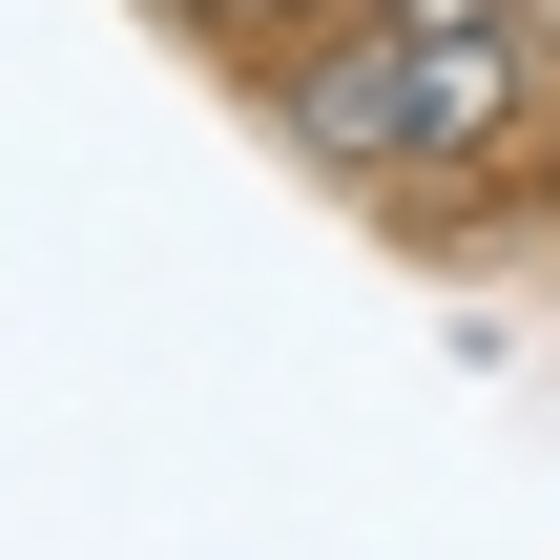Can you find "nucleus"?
Returning a JSON list of instances; mask_svg holds the SVG:
<instances>
[{
	"instance_id": "1",
	"label": "nucleus",
	"mask_w": 560,
	"mask_h": 560,
	"mask_svg": "<svg viewBox=\"0 0 560 560\" xmlns=\"http://www.w3.org/2000/svg\"><path fill=\"white\" fill-rule=\"evenodd\" d=\"M270 125H291V166H332L374 208H478V187L540 166L560 62L540 42H436V21H312L270 62Z\"/></svg>"
},
{
	"instance_id": "2",
	"label": "nucleus",
	"mask_w": 560,
	"mask_h": 560,
	"mask_svg": "<svg viewBox=\"0 0 560 560\" xmlns=\"http://www.w3.org/2000/svg\"><path fill=\"white\" fill-rule=\"evenodd\" d=\"M166 21H187V42H229V62H291V42H312V21H353V0H166Z\"/></svg>"
},
{
	"instance_id": "3",
	"label": "nucleus",
	"mask_w": 560,
	"mask_h": 560,
	"mask_svg": "<svg viewBox=\"0 0 560 560\" xmlns=\"http://www.w3.org/2000/svg\"><path fill=\"white\" fill-rule=\"evenodd\" d=\"M353 21H436V42H560V0H353Z\"/></svg>"
}]
</instances>
